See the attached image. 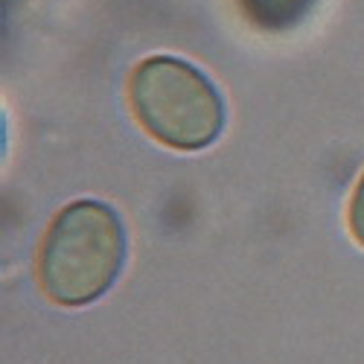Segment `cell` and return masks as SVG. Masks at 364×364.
Here are the masks:
<instances>
[{
  "instance_id": "cell-1",
  "label": "cell",
  "mask_w": 364,
  "mask_h": 364,
  "mask_svg": "<svg viewBox=\"0 0 364 364\" xmlns=\"http://www.w3.org/2000/svg\"><path fill=\"white\" fill-rule=\"evenodd\" d=\"M126 262V230L102 201L82 198L58 213L41 242L38 280L50 300L85 306L100 300Z\"/></svg>"
},
{
  "instance_id": "cell-2",
  "label": "cell",
  "mask_w": 364,
  "mask_h": 364,
  "mask_svg": "<svg viewBox=\"0 0 364 364\" xmlns=\"http://www.w3.org/2000/svg\"><path fill=\"white\" fill-rule=\"evenodd\" d=\"M137 123L158 143L181 151L210 146L225 129V102L216 85L184 58L151 55L129 79Z\"/></svg>"
},
{
  "instance_id": "cell-3",
  "label": "cell",
  "mask_w": 364,
  "mask_h": 364,
  "mask_svg": "<svg viewBox=\"0 0 364 364\" xmlns=\"http://www.w3.org/2000/svg\"><path fill=\"white\" fill-rule=\"evenodd\" d=\"M318 0H236L239 12L262 33H286L315 9Z\"/></svg>"
},
{
  "instance_id": "cell-4",
  "label": "cell",
  "mask_w": 364,
  "mask_h": 364,
  "mask_svg": "<svg viewBox=\"0 0 364 364\" xmlns=\"http://www.w3.org/2000/svg\"><path fill=\"white\" fill-rule=\"evenodd\" d=\"M350 233L364 248V175L355 184V193H353V201H350Z\"/></svg>"
}]
</instances>
